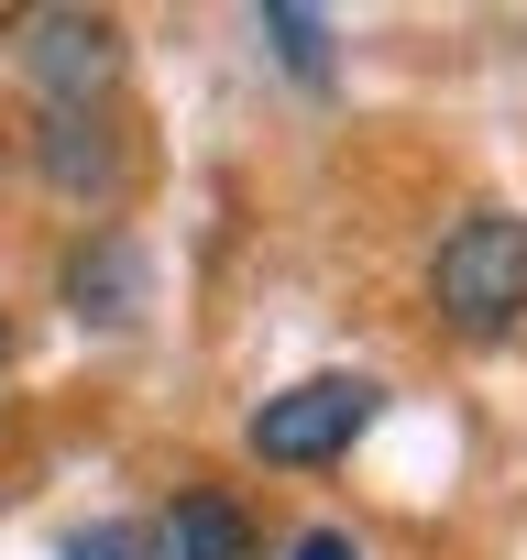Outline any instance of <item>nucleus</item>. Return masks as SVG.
I'll use <instances>...</instances> for the list:
<instances>
[{
    "label": "nucleus",
    "mask_w": 527,
    "mask_h": 560,
    "mask_svg": "<svg viewBox=\"0 0 527 560\" xmlns=\"http://www.w3.org/2000/svg\"><path fill=\"white\" fill-rule=\"evenodd\" d=\"M67 560H154V527L143 516H99V527L67 538Z\"/></svg>",
    "instance_id": "nucleus-8"
},
{
    "label": "nucleus",
    "mask_w": 527,
    "mask_h": 560,
    "mask_svg": "<svg viewBox=\"0 0 527 560\" xmlns=\"http://www.w3.org/2000/svg\"><path fill=\"white\" fill-rule=\"evenodd\" d=\"M429 308L461 341H505L527 330V220L516 209H461L429 253Z\"/></svg>",
    "instance_id": "nucleus-1"
},
{
    "label": "nucleus",
    "mask_w": 527,
    "mask_h": 560,
    "mask_svg": "<svg viewBox=\"0 0 527 560\" xmlns=\"http://www.w3.org/2000/svg\"><path fill=\"white\" fill-rule=\"evenodd\" d=\"M253 34L276 45V67H286L297 89H330V78H341V56H330V23H319V12H297V0H264V12H253Z\"/></svg>",
    "instance_id": "nucleus-7"
},
{
    "label": "nucleus",
    "mask_w": 527,
    "mask_h": 560,
    "mask_svg": "<svg viewBox=\"0 0 527 560\" xmlns=\"http://www.w3.org/2000/svg\"><path fill=\"white\" fill-rule=\"evenodd\" d=\"M286 560H363V549H352V527H308Z\"/></svg>",
    "instance_id": "nucleus-9"
},
{
    "label": "nucleus",
    "mask_w": 527,
    "mask_h": 560,
    "mask_svg": "<svg viewBox=\"0 0 527 560\" xmlns=\"http://www.w3.org/2000/svg\"><path fill=\"white\" fill-rule=\"evenodd\" d=\"M56 308H67L78 330H132V319L154 308V264H143V242H132L121 220H89V231L67 242V264H56Z\"/></svg>",
    "instance_id": "nucleus-4"
},
{
    "label": "nucleus",
    "mask_w": 527,
    "mask_h": 560,
    "mask_svg": "<svg viewBox=\"0 0 527 560\" xmlns=\"http://www.w3.org/2000/svg\"><path fill=\"white\" fill-rule=\"evenodd\" d=\"M374 418H385V385H374V374H308V385H286V396H264V407L242 418V440H253V462H276V472H319V462H341Z\"/></svg>",
    "instance_id": "nucleus-2"
},
{
    "label": "nucleus",
    "mask_w": 527,
    "mask_h": 560,
    "mask_svg": "<svg viewBox=\"0 0 527 560\" xmlns=\"http://www.w3.org/2000/svg\"><path fill=\"white\" fill-rule=\"evenodd\" d=\"M23 78L45 89V110H110V89H121V23L110 12H34L23 23Z\"/></svg>",
    "instance_id": "nucleus-3"
},
{
    "label": "nucleus",
    "mask_w": 527,
    "mask_h": 560,
    "mask_svg": "<svg viewBox=\"0 0 527 560\" xmlns=\"http://www.w3.org/2000/svg\"><path fill=\"white\" fill-rule=\"evenodd\" d=\"M34 176L67 198V209H110L132 187V154L110 132V110H34Z\"/></svg>",
    "instance_id": "nucleus-5"
},
{
    "label": "nucleus",
    "mask_w": 527,
    "mask_h": 560,
    "mask_svg": "<svg viewBox=\"0 0 527 560\" xmlns=\"http://www.w3.org/2000/svg\"><path fill=\"white\" fill-rule=\"evenodd\" d=\"M0 363H12V319H0Z\"/></svg>",
    "instance_id": "nucleus-10"
},
{
    "label": "nucleus",
    "mask_w": 527,
    "mask_h": 560,
    "mask_svg": "<svg viewBox=\"0 0 527 560\" xmlns=\"http://www.w3.org/2000/svg\"><path fill=\"white\" fill-rule=\"evenodd\" d=\"M154 560H253V516L209 483H187L165 516H154Z\"/></svg>",
    "instance_id": "nucleus-6"
},
{
    "label": "nucleus",
    "mask_w": 527,
    "mask_h": 560,
    "mask_svg": "<svg viewBox=\"0 0 527 560\" xmlns=\"http://www.w3.org/2000/svg\"><path fill=\"white\" fill-rule=\"evenodd\" d=\"M0 154H12V132H0Z\"/></svg>",
    "instance_id": "nucleus-11"
}]
</instances>
